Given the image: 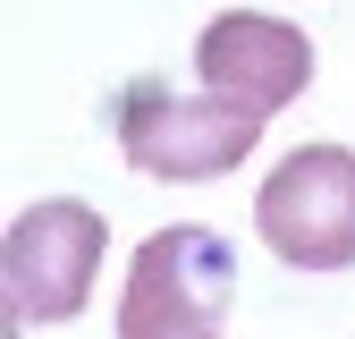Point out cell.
Wrapping results in <instances>:
<instances>
[{
	"mask_svg": "<svg viewBox=\"0 0 355 339\" xmlns=\"http://www.w3.org/2000/svg\"><path fill=\"white\" fill-rule=\"evenodd\" d=\"M262 136V119L229 94H211V85H161V76H136L119 94V153L144 170V179H220V170H237Z\"/></svg>",
	"mask_w": 355,
	"mask_h": 339,
	"instance_id": "1",
	"label": "cell"
},
{
	"mask_svg": "<svg viewBox=\"0 0 355 339\" xmlns=\"http://www.w3.org/2000/svg\"><path fill=\"white\" fill-rule=\"evenodd\" d=\"M237 297V254L203 221H169L136 246L119 297V339H211Z\"/></svg>",
	"mask_w": 355,
	"mask_h": 339,
	"instance_id": "2",
	"label": "cell"
},
{
	"mask_svg": "<svg viewBox=\"0 0 355 339\" xmlns=\"http://www.w3.org/2000/svg\"><path fill=\"white\" fill-rule=\"evenodd\" d=\"M102 212L76 204V195H51V204H26L9 238H0V280H9V331L26 322H68L85 297H94V272H102Z\"/></svg>",
	"mask_w": 355,
	"mask_h": 339,
	"instance_id": "3",
	"label": "cell"
},
{
	"mask_svg": "<svg viewBox=\"0 0 355 339\" xmlns=\"http://www.w3.org/2000/svg\"><path fill=\"white\" fill-rule=\"evenodd\" d=\"M254 229L296 272H347L355 263V153L347 144L288 153L254 195Z\"/></svg>",
	"mask_w": 355,
	"mask_h": 339,
	"instance_id": "4",
	"label": "cell"
},
{
	"mask_svg": "<svg viewBox=\"0 0 355 339\" xmlns=\"http://www.w3.org/2000/svg\"><path fill=\"white\" fill-rule=\"evenodd\" d=\"M195 85L245 102L254 119H271V110H288L304 85H313V42H304V26H288V17L229 9V17H211L195 34Z\"/></svg>",
	"mask_w": 355,
	"mask_h": 339,
	"instance_id": "5",
	"label": "cell"
},
{
	"mask_svg": "<svg viewBox=\"0 0 355 339\" xmlns=\"http://www.w3.org/2000/svg\"><path fill=\"white\" fill-rule=\"evenodd\" d=\"M211 339H220V331H211Z\"/></svg>",
	"mask_w": 355,
	"mask_h": 339,
	"instance_id": "6",
	"label": "cell"
}]
</instances>
